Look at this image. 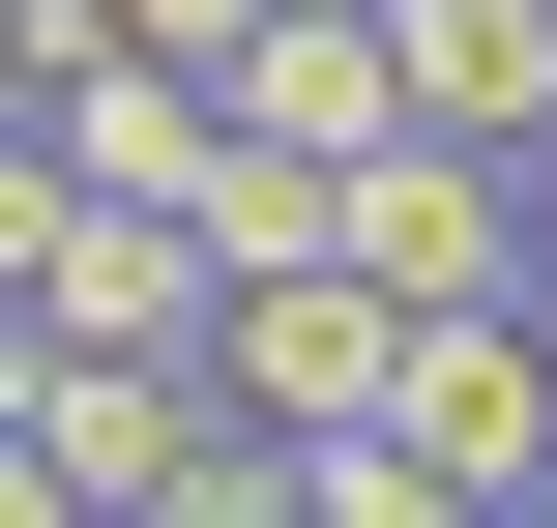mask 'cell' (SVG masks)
I'll return each mask as SVG.
<instances>
[{
	"label": "cell",
	"instance_id": "cell-4",
	"mask_svg": "<svg viewBox=\"0 0 557 528\" xmlns=\"http://www.w3.org/2000/svg\"><path fill=\"white\" fill-rule=\"evenodd\" d=\"M382 441L557 528V353H529V294H499V323H411V382H382Z\"/></svg>",
	"mask_w": 557,
	"mask_h": 528
},
{
	"label": "cell",
	"instance_id": "cell-6",
	"mask_svg": "<svg viewBox=\"0 0 557 528\" xmlns=\"http://www.w3.org/2000/svg\"><path fill=\"white\" fill-rule=\"evenodd\" d=\"M206 294H235V265H206V235H176V206H88V235H59V294H29V323H59V353H176V382H206Z\"/></svg>",
	"mask_w": 557,
	"mask_h": 528
},
{
	"label": "cell",
	"instance_id": "cell-3",
	"mask_svg": "<svg viewBox=\"0 0 557 528\" xmlns=\"http://www.w3.org/2000/svg\"><path fill=\"white\" fill-rule=\"evenodd\" d=\"M382 118L470 147V176H529L557 147V0H382Z\"/></svg>",
	"mask_w": 557,
	"mask_h": 528
},
{
	"label": "cell",
	"instance_id": "cell-14",
	"mask_svg": "<svg viewBox=\"0 0 557 528\" xmlns=\"http://www.w3.org/2000/svg\"><path fill=\"white\" fill-rule=\"evenodd\" d=\"M0 118H29V88H0Z\"/></svg>",
	"mask_w": 557,
	"mask_h": 528
},
{
	"label": "cell",
	"instance_id": "cell-12",
	"mask_svg": "<svg viewBox=\"0 0 557 528\" xmlns=\"http://www.w3.org/2000/svg\"><path fill=\"white\" fill-rule=\"evenodd\" d=\"M529 294H557V147H529Z\"/></svg>",
	"mask_w": 557,
	"mask_h": 528
},
{
	"label": "cell",
	"instance_id": "cell-7",
	"mask_svg": "<svg viewBox=\"0 0 557 528\" xmlns=\"http://www.w3.org/2000/svg\"><path fill=\"white\" fill-rule=\"evenodd\" d=\"M294 528H529V500H470V470H411V441L352 412V441H294Z\"/></svg>",
	"mask_w": 557,
	"mask_h": 528
},
{
	"label": "cell",
	"instance_id": "cell-1",
	"mask_svg": "<svg viewBox=\"0 0 557 528\" xmlns=\"http://www.w3.org/2000/svg\"><path fill=\"white\" fill-rule=\"evenodd\" d=\"M352 294H382V323H499V294H529V176H470V147H352Z\"/></svg>",
	"mask_w": 557,
	"mask_h": 528
},
{
	"label": "cell",
	"instance_id": "cell-9",
	"mask_svg": "<svg viewBox=\"0 0 557 528\" xmlns=\"http://www.w3.org/2000/svg\"><path fill=\"white\" fill-rule=\"evenodd\" d=\"M147 528H294V441H235V412H206V441L147 470Z\"/></svg>",
	"mask_w": 557,
	"mask_h": 528
},
{
	"label": "cell",
	"instance_id": "cell-10",
	"mask_svg": "<svg viewBox=\"0 0 557 528\" xmlns=\"http://www.w3.org/2000/svg\"><path fill=\"white\" fill-rule=\"evenodd\" d=\"M235 29L264 0H117V59H176V88H235Z\"/></svg>",
	"mask_w": 557,
	"mask_h": 528
},
{
	"label": "cell",
	"instance_id": "cell-8",
	"mask_svg": "<svg viewBox=\"0 0 557 528\" xmlns=\"http://www.w3.org/2000/svg\"><path fill=\"white\" fill-rule=\"evenodd\" d=\"M59 235H88V176H59V118H0V323L59 294Z\"/></svg>",
	"mask_w": 557,
	"mask_h": 528
},
{
	"label": "cell",
	"instance_id": "cell-2",
	"mask_svg": "<svg viewBox=\"0 0 557 528\" xmlns=\"http://www.w3.org/2000/svg\"><path fill=\"white\" fill-rule=\"evenodd\" d=\"M382 382H411V323H382L352 265H294V294H206V412H235V441H352Z\"/></svg>",
	"mask_w": 557,
	"mask_h": 528
},
{
	"label": "cell",
	"instance_id": "cell-13",
	"mask_svg": "<svg viewBox=\"0 0 557 528\" xmlns=\"http://www.w3.org/2000/svg\"><path fill=\"white\" fill-rule=\"evenodd\" d=\"M529 353H557V294H529Z\"/></svg>",
	"mask_w": 557,
	"mask_h": 528
},
{
	"label": "cell",
	"instance_id": "cell-5",
	"mask_svg": "<svg viewBox=\"0 0 557 528\" xmlns=\"http://www.w3.org/2000/svg\"><path fill=\"white\" fill-rule=\"evenodd\" d=\"M0 441H29L88 528H147V470L206 441V382H176V353H59V323H29V412H0Z\"/></svg>",
	"mask_w": 557,
	"mask_h": 528
},
{
	"label": "cell",
	"instance_id": "cell-11",
	"mask_svg": "<svg viewBox=\"0 0 557 528\" xmlns=\"http://www.w3.org/2000/svg\"><path fill=\"white\" fill-rule=\"evenodd\" d=\"M0 528H88V500H59V470H29V441H0Z\"/></svg>",
	"mask_w": 557,
	"mask_h": 528
}]
</instances>
